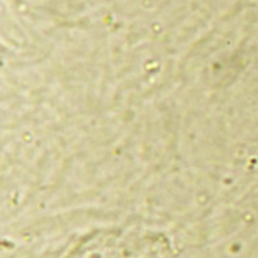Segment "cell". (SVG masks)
<instances>
[{
	"instance_id": "6da1fadb",
	"label": "cell",
	"mask_w": 258,
	"mask_h": 258,
	"mask_svg": "<svg viewBox=\"0 0 258 258\" xmlns=\"http://www.w3.org/2000/svg\"><path fill=\"white\" fill-rule=\"evenodd\" d=\"M57 258H179L169 238L135 227L93 230L78 238Z\"/></svg>"
}]
</instances>
